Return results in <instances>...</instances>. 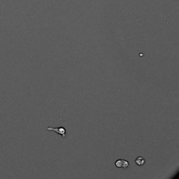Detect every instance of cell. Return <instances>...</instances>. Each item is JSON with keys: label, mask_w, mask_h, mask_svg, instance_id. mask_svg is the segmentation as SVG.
<instances>
[{"label": "cell", "mask_w": 179, "mask_h": 179, "mask_svg": "<svg viewBox=\"0 0 179 179\" xmlns=\"http://www.w3.org/2000/svg\"><path fill=\"white\" fill-rule=\"evenodd\" d=\"M46 129L48 131H53V132L58 134L59 135H60L62 138H65V136L66 135V129L63 127H48Z\"/></svg>", "instance_id": "6da1fadb"}, {"label": "cell", "mask_w": 179, "mask_h": 179, "mask_svg": "<svg viewBox=\"0 0 179 179\" xmlns=\"http://www.w3.org/2000/svg\"><path fill=\"white\" fill-rule=\"evenodd\" d=\"M115 167L117 168H122V169H127L129 167L130 164L127 161L125 160H117L115 162Z\"/></svg>", "instance_id": "7a4b0ae2"}, {"label": "cell", "mask_w": 179, "mask_h": 179, "mask_svg": "<svg viewBox=\"0 0 179 179\" xmlns=\"http://www.w3.org/2000/svg\"><path fill=\"white\" fill-rule=\"evenodd\" d=\"M135 163L139 166H143L146 163V160L143 157H138L135 160Z\"/></svg>", "instance_id": "3957f363"}]
</instances>
